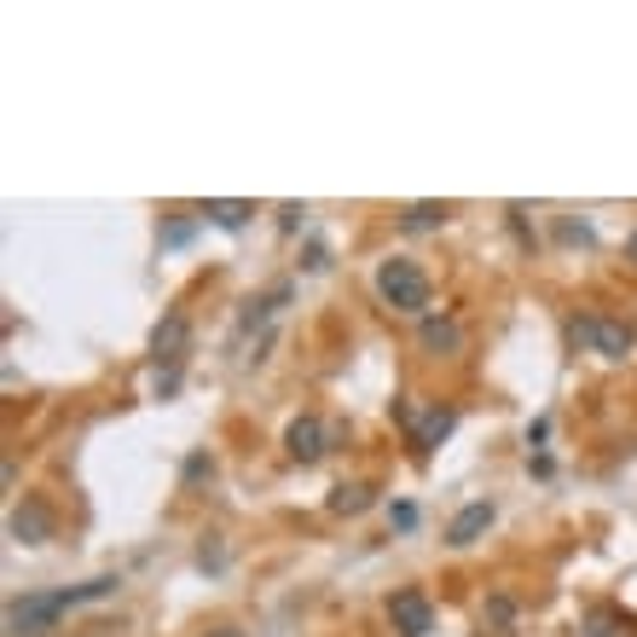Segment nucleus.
Wrapping results in <instances>:
<instances>
[{"label":"nucleus","mask_w":637,"mask_h":637,"mask_svg":"<svg viewBox=\"0 0 637 637\" xmlns=\"http://www.w3.org/2000/svg\"><path fill=\"white\" fill-rule=\"evenodd\" d=\"M110 591H117V580H87V585H71V591H35V597H18L7 608V626L18 637H41V631H53V620L64 608H76L87 597H110Z\"/></svg>","instance_id":"1"},{"label":"nucleus","mask_w":637,"mask_h":637,"mask_svg":"<svg viewBox=\"0 0 637 637\" xmlns=\"http://www.w3.org/2000/svg\"><path fill=\"white\" fill-rule=\"evenodd\" d=\"M377 295L395 313H423L429 307V272L418 261H406V256H389L377 267Z\"/></svg>","instance_id":"2"},{"label":"nucleus","mask_w":637,"mask_h":637,"mask_svg":"<svg viewBox=\"0 0 637 637\" xmlns=\"http://www.w3.org/2000/svg\"><path fill=\"white\" fill-rule=\"evenodd\" d=\"M568 331H574L585 348H597L603 359H626V354H631V343H637L626 318H608V313H585V318H574Z\"/></svg>","instance_id":"3"},{"label":"nucleus","mask_w":637,"mask_h":637,"mask_svg":"<svg viewBox=\"0 0 637 637\" xmlns=\"http://www.w3.org/2000/svg\"><path fill=\"white\" fill-rule=\"evenodd\" d=\"M389 620H395L400 637H429V631H435V608H429L423 591H395V597H389Z\"/></svg>","instance_id":"4"},{"label":"nucleus","mask_w":637,"mask_h":637,"mask_svg":"<svg viewBox=\"0 0 637 637\" xmlns=\"http://www.w3.org/2000/svg\"><path fill=\"white\" fill-rule=\"evenodd\" d=\"M186 348H192V318L186 313H169L163 325L151 331V354H156V366H180V359H186Z\"/></svg>","instance_id":"5"},{"label":"nucleus","mask_w":637,"mask_h":637,"mask_svg":"<svg viewBox=\"0 0 637 637\" xmlns=\"http://www.w3.org/2000/svg\"><path fill=\"white\" fill-rule=\"evenodd\" d=\"M12 539H18V544H47V539H53V510L41 505V498L12 505Z\"/></svg>","instance_id":"6"},{"label":"nucleus","mask_w":637,"mask_h":637,"mask_svg":"<svg viewBox=\"0 0 637 637\" xmlns=\"http://www.w3.org/2000/svg\"><path fill=\"white\" fill-rule=\"evenodd\" d=\"M284 452L295 464H318V458H325V423H318V418H295L284 429Z\"/></svg>","instance_id":"7"},{"label":"nucleus","mask_w":637,"mask_h":637,"mask_svg":"<svg viewBox=\"0 0 637 637\" xmlns=\"http://www.w3.org/2000/svg\"><path fill=\"white\" fill-rule=\"evenodd\" d=\"M493 528V505L487 498H475V505H464L458 516H452V528H446V544H475Z\"/></svg>","instance_id":"8"},{"label":"nucleus","mask_w":637,"mask_h":637,"mask_svg":"<svg viewBox=\"0 0 637 637\" xmlns=\"http://www.w3.org/2000/svg\"><path fill=\"white\" fill-rule=\"evenodd\" d=\"M418 343H423L429 354H441V359H452V354L464 348V331L452 325V318H423V325H418Z\"/></svg>","instance_id":"9"},{"label":"nucleus","mask_w":637,"mask_h":637,"mask_svg":"<svg viewBox=\"0 0 637 637\" xmlns=\"http://www.w3.org/2000/svg\"><path fill=\"white\" fill-rule=\"evenodd\" d=\"M452 423H458V412H452V406H429V418L412 429V441L429 452V446H441V441L452 435Z\"/></svg>","instance_id":"10"},{"label":"nucleus","mask_w":637,"mask_h":637,"mask_svg":"<svg viewBox=\"0 0 637 637\" xmlns=\"http://www.w3.org/2000/svg\"><path fill=\"white\" fill-rule=\"evenodd\" d=\"M203 215H209L215 226H226V233H238V226L256 215V203H238V197H215V203H203Z\"/></svg>","instance_id":"11"},{"label":"nucleus","mask_w":637,"mask_h":637,"mask_svg":"<svg viewBox=\"0 0 637 637\" xmlns=\"http://www.w3.org/2000/svg\"><path fill=\"white\" fill-rule=\"evenodd\" d=\"M452 209H446V203H406V209H400V226H406V233H429V226H441Z\"/></svg>","instance_id":"12"},{"label":"nucleus","mask_w":637,"mask_h":637,"mask_svg":"<svg viewBox=\"0 0 637 637\" xmlns=\"http://www.w3.org/2000/svg\"><path fill=\"white\" fill-rule=\"evenodd\" d=\"M371 498H377V493H371L366 482H354V487H336V493H331V510H336V516H359V510H371Z\"/></svg>","instance_id":"13"},{"label":"nucleus","mask_w":637,"mask_h":637,"mask_svg":"<svg viewBox=\"0 0 637 637\" xmlns=\"http://www.w3.org/2000/svg\"><path fill=\"white\" fill-rule=\"evenodd\" d=\"M510 620H516V603H510V597H493V603H487V626L505 631Z\"/></svg>","instance_id":"14"},{"label":"nucleus","mask_w":637,"mask_h":637,"mask_svg":"<svg viewBox=\"0 0 637 637\" xmlns=\"http://www.w3.org/2000/svg\"><path fill=\"white\" fill-rule=\"evenodd\" d=\"M585 626H591V637H614V626H620V620H614V614H603V608H597V614H591Z\"/></svg>","instance_id":"15"},{"label":"nucleus","mask_w":637,"mask_h":637,"mask_svg":"<svg viewBox=\"0 0 637 637\" xmlns=\"http://www.w3.org/2000/svg\"><path fill=\"white\" fill-rule=\"evenodd\" d=\"M302 215H307L302 203H284V209H279V226H284V233H295V226H302Z\"/></svg>","instance_id":"16"},{"label":"nucleus","mask_w":637,"mask_h":637,"mask_svg":"<svg viewBox=\"0 0 637 637\" xmlns=\"http://www.w3.org/2000/svg\"><path fill=\"white\" fill-rule=\"evenodd\" d=\"M192 238V220H180V226H169V233H163V244H186Z\"/></svg>","instance_id":"17"},{"label":"nucleus","mask_w":637,"mask_h":637,"mask_svg":"<svg viewBox=\"0 0 637 637\" xmlns=\"http://www.w3.org/2000/svg\"><path fill=\"white\" fill-rule=\"evenodd\" d=\"M209 637H244V631H233V626H226V631H209Z\"/></svg>","instance_id":"18"},{"label":"nucleus","mask_w":637,"mask_h":637,"mask_svg":"<svg viewBox=\"0 0 637 637\" xmlns=\"http://www.w3.org/2000/svg\"><path fill=\"white\" fill-rule=\"evenodd\" d=\"M631 261H637V233H631Z\"/></svg>","instance_id":"19"}]
</instances>
